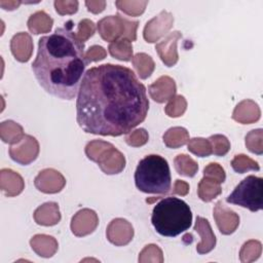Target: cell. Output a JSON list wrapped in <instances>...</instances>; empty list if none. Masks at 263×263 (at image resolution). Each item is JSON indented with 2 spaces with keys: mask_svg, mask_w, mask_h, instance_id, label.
Returning <instances> with one entry per match:
<instances>
[{
  "mask_svg": "<svg viewBox=\"0 0 263 263\" xmlns=\"http://www.w3.org/2000/svg\"><path fill=\"white\" fill-rule=\"evenodd\" d=\"M148 91L153 101L161 104L175 97L177 86L173 78L164 75L150 84L148 86Z\"/></svg>",
  "mask_w": 263,
  "mask_h": 263,
  "instance_id": "9a60e30c",
  "label": "cell"
},
{
  "mask_svg": "<svg viewBox=\"0 0 263 263\" xmlns=\"http://www.w3.org/2000/svg\"><path fill=\"white\" fill-rule=\"evenodd\" d=\"M149 110L145 85L121 65L88 69L76 101V120L88 134L118 137L142 123Z\"/></svg>",
  "mask_w": 263,
  "mask_h": 263,
  "instance_id": "6da1fadb",
  "label": "cell"
},
{
  "mask_svg": "<svg viewBox=\"0 0 263 263\" xmlns=\"http://www.w3.org/2000/svg\"><path fill=\"white\" fill-rule=\"evenodd\" d=\"M106 55H107V52L103 46L92 45L85 52V60H86V63L89 64L92 62L102 61L106 58Z\"/></svg>",
  "mask_w": 263,
  "mask_h": 263,
  "instance_id": "b9f144b4",
  "label": "cell"
},
{
  "mask_svg": "<svg viewBox=\"0 0 263 263\" xmlns=\"http://www.w3.org/2000/svg\"><path fill=\"white\" fill-rule=\"evenodd\" d=\"M148 4V1H126V0H118L115 2L116 7L118 10L124 12L127 15L130 16H138L141 15Z\"/></svg>",
  "mask_w": 263,
  "mask_h": 263,
  "instance_id": "f546056e",
  "label": "cell"
},
{
  "mask_svg": "<svg viewBox=\"0 0 263 263\" xmlns=\"http://www.w3.org/2000/svg\"><path fill=\"white\" fill-rule=\"evenodd\" d=\"M108 240L115 246H125L134 237V228L132 224L122 218L113 219L106 230Z\"/></svg>",
  "mask_w": 263,
  "mask_h": 263,
  "instance_id": "7c38bea8",
  "label": "cell"
},
{
  "mask_svg": "<svg viewBox=\"0 0 263 263\" xmlns=\"http://www.w3.org/2000/svg\"><path fill=\"white\" fill-rule=\"evenodd\" d=\"M208 140L212 146V153L216 156H224L230 150V142L223 135H213Z\"/></svg>",
  "mask_w": 263,
  "mask_h": 263,
  "instance_id": "d590c367",
  "label": "cell"
},
{
  "mask_svg": "<svg viewBox=\"0 0 263 263\" xmlns=\"http://www.w3.org/2000/svg\"><path fill=\"white\" fill-rule=\"evenodd\" d=\"M262 189V178L253 175L248 176L227 196L226 201L246 208L251 212H258L263 208Z\"/></svg>",
  "mask_w": 263,
  "mask_h": 263,
  "instance_id": "5b68a950",
  "label": "cell"
},
{
  "mask_svg": "<svg viewBox=\"0 0 263 263\" xmlns=\"http://www.w3.org/2000/svg\"><path fill=\"white\" fill-rule=\"evenodd\" d=\"M222 192L221 184L214 179L204 177L199 181L197 187V194L198 197L204 201L210 202L217 196H219Z\"/></svg>",
  "mask_w": 263,
  "mask_h": 263,
  "instance_id": "cb8c5ba5",
  "label": "cell"
},
{
  "mask_svg": "<svg viewBox=\"0 0 263 263\" xmlns=\"http://www.w3.org/2000/svg\"><path fill=\"white\" fill-rule=\"evenodd\" d=\"M132 63L137 71L138 76L141 79L148 78L153 73L155 68V63L153 59L145 52L136 53L132 59Z\"/></svg>",
  "mask_w": 263,
  "mask_h": 263,
  "instance_id": "484cf974",
  "label": "cell"
},
{
  "mask_svg": "<svg viewBox=\"0 0 263 263\" xmlns=\"http://www.w3.org/2000/svg\"><path fill=\"white\" fill-rule=\"evenodd\" d=\"M180 38H182V33L179 31H174L155 45V49L160 60L167 67H173L178 62L179 55L177 50V42Z\"/></svg>",
  "mask_w": 263,
  "mask_h": 263,
  "instance_id": "4fadbf2b",
  "label": "cell"
},
{
  "mask_svg": "<svg viewBox=\"0 0 263 263\" xmlns=\"http://www.w3.org/2000/svg\"><path fill=\"white\" fill-rule=\"evenodd\" d=\"M246 146L252 153L261 155L263 153V129H252L246 136Z\"/></svg>",
  "mask_w": 263,
  "mask_h": 263,
  "instance_id": "d6a6232c",
  "label": "cell"
},
{
  "mask_svg": "<svg viewBox=\"0 0 263 263\" xmlns=\"http://www.w3.org/2000/svg\"><path fill=\"white\" fill-rule=\"evenodd\" d=\"M97 163L106 175L119 174L125 167L124 155L111 145L98 159Z\"/></svg>",
  "mask_w": 263,
  "mask_h": 263,
  "instance_id": "5bb4252c",
  "label": "cell"
},
{
  "mask_svg": "<svg viewBox=\"0 0 263 263\" xmlns=\"http://www.w3.org/2000/svg\"><path fill=\"white\" fill-rule=\"evenodd\" d=\"M162 139L166 147L172 149H177L188 143L189 133L185 127L174 126L168 128L163 134Z\"/></svg>",
  "mask_w": 263,
  "mask_h": 263,
  "instance_id": "603a6c76",
  "label": "cell"
},
{
  "mask_svg": "<svg viewBox=\"0 0 263 263\" xmlns=\"http://www.w3.org/2000/svg\"><path fill=\"white\" fill-rule=\"evenodd\" d=\"M173 24V14L166 10H162L159 14L148 21L145 25L143 32L144 39L149 43H154L158 41L172 29Z\"/></svg>",
  "mask_w": 263,
  "mask_h": 263,
  "instance_id": "ba28073f",
  "label": "cell"
},
{
  "mask_svg": "<svg viewBox=\"0 0 263 263\" xmlns=\"http://www.w3.org/2000/svg\"><path fill=\"white\" fill-rule=\"evenodd\" d=\"M189 192V184L183 180H176L175 184H174V188L172 193L173 194H177V195H181V196H185L187 195Z\"/></svg>",
  "mask_w": 263,
  "mask_h": 263,
  "instance_id": "7bdbcfd3",
  "label": "cell"
},
{
  "mask_svg": "<svg viewBox=\"0 0 263 263\" xmlns=\"http://www.w3.org/2000/svg\"><path fill=\"white\" fill-rule=\"evenodd\" d=\"M261 117V110L257 103L252 100L239 102L233 110L232 119L241 124H251L258 121Z\"/></svg>",
  "mask_w": 263,
  "mask_h": 263,
  "instance_id": "e0dca14e",
  "label": "cell"
},
{
  "mask_svg": "<svg viewBox=\"0 0 263 263\" xmlns=\"http://www.w3.org/2000/svg\"><path fill=\"white\" fill-rule=\"evenodd\" d=\"M23 2L22 1H0V6L5 10H14L16 9Z\"/></svg>",
  "mask_w": 263,
  "mask_h": 263,
  "instance_id": "f6af8a7d",
  "label": "cell"
},
{
  "mask_svg": "<svg viewBox=\"0 0 263 263\" xmlns=\"http://www.w3.org/2000/svg\"><path fill=\"white\" fill-rule=\"evenodd\" d=\"M135 184L144 193H167L172 186L167 160L157 154L145 156L140 160L136 168Z\"/></svg>",
  "mask_w": 263,
  "mask_h": 263,
  "instance_id": "277c9868",
  "label": "cell"
},
{
  "mask_svg": "<svg viewBox=\"0 0 263 263\" xmlns=\"http://www.w3.org/2000/svg\"><path fill=\"white\" fill-rule=\"evenodd\" d=\"M27 25L31 33L38 35L48 33L52 28L53 20L45 11L39 10L30 15Z\"/></svg>",
  "mask_w": 263,
  "mask_h": 263,
  "instance_id": "7402d4cb",
  "label": "cell"
},
{
  "mask_svg": "<svg viewBox=\"0 0 263 263\" xmlns=\"http://www.w3.org/2000/svg\"><path fill=\"white\" fill-rule=\"evenodd\" d=\"M187 149L198 157H206L212 154V146L208 139L193 138L189 139Z\"/></svg>",
  "mask_w": 263,
  "mask_h": 263,
  "instance_id": "1f68e13d",
  "label": "cell"
},
{
  "mask_svg": "<svg viewBox=\"0 0 263 263\" xmlns=\"http://www.w3.org/2000/svg\"><path fill=\"white\" fill-rule=\"evenodd\" d=\"M38 154L39 143L30 135H25L20 142L11 145L9 148V155L11 159L23 165L33 162L37 158Z\"/></svg>",
  "mask_w": 263,
  "mask_h": 263,
  "instance_id": "52a82bcc",
  "label": "cell"
},
{
  "mask_svg": "<svg viewBox=\"0 0 263 263\" xmlns=\"http://www.w3.org/2000/svg\"><path fill=\"white\" fill-rule=\"evenodd\" d=\"M194 230L200 235V242L196 246V251L198 254L203 255L210 253L214 250L216 246V236L212 230L210 222L202 217H196L194 224Z\"/></svg>",
  "mask_w": 263,
  "mask_h": 263,
  "instance_id": "2e32d148",
  "label": "cell"
},
{
  "mask_svg": "<svg viewBox=\"0 0 263 263\" xmlns=\"http://www.w3.org/2000/svg\"><path fill=\"white\" fill-rule=\"evenodd\" d=\"M112 144L102 140H92L85 146V154L88 159L97 162L101 155L111 146Z\"/></svg>",
  "mask_w": 263,
  "mask_h": 263,
  "instance_id": "e575fe53",
  "label": "cell"
},
{
  "mask_svg": "<svg viewBox=\"0 0 263 263\" xmlns=\"http://www.w3.org/2000/svg\"><path fill=\"white\" fill-rule=\"evenodd\" d=\"M1 190L6 196H16L25 188V183L21 175L10 168H2L0 172Z\"/></svg>",
  "mask_w": 263,
  "mask_h": 263,
  "instance_id": "d6986e66",
  "label": "cell"
},
{
  "mask_svg": "<svg viewBox=\"0 0 263 263\" xmlns=\"http://www.w3.org/2000/svg\"><path fill=\"white\" fill-rule=\"evenodd\" d=\"M177 173L185 177H194L198 171L197 162L186 154H179L174 160Z\"/></svg>",
  "mask_w": 263,
  "mask_h": 263,
  "instance_id": "83f0119b",
  "label": "cell"
},
{
  "mask_svg": "<svg viewBox=\"0 0 263 263\" xmlns=\"http://www.w3.org/2000/svg\"><path fill=\"white\" fill-rule=\"evenodd\" d=\"M95 32H96L95 23L88 18H84L78 23L77 31L75 32V35L80 42L84 43L91 36H93Z\"/></svg>",
  "mask_w": 263,
  "mask_h": 263,
  "instance_id": "74e56055",
  "label": "cell"
},
{
  "mask_svg": "<svg viewBox=\"0 0 263 263\" xmlns=\"http://www.w3.org/2000/svg\"><path fill=\"white\" fill-rule=\"evenodd\" d=\"M85 5L87 7V10L92 13H100L102 12L106 7V1L99 0V1H85Z\"/></svg>",
  "mask_w": 263,
  "mask_h": 263,
  "instance_id": "ee69618b",
  "label": "cell"
},
{
  "mask_svg": "<svg viewBox=\"0 0 263 263\" xmlns=\"http://www.w3.org/2000/svg\"><path fill=\"white\" fill-rule=\"evenodd\" d=\"M10 49L16 61L26 63L30 60L33 52V41L26 32L15 34L10 41Z\"/></svg>",
  "mask_w": 263,
  "mask_h": 263,
  "instance_id": "ac0fdd59",
  "label": "cell"
},
{
  "mask_svg": "<svg viewBox=\"0 0 263 263\" xmlns=\"http://www.w3.org/2000/svg\"><path fill=\"white\" fill-rule=\"evenodd\" d=\"M109 53L119 61L129 62L133 59V45L126 38H120L109 44Z\"/></svg>",
  "mask_w": 263,
  "mask_h": 263,
  "instance_id": "4316f807",
  "label": "cell"
},
{
  "mask_svg": "<svg viewBox=\"0 0 263 263\" xmlns=\"http://www.w3.org/2000/svg\"><path fill=\"white\" fill-rule=\"evenodd\" d=\"M34 184L39 191L46 194H53L60 192L65 187L66 179L60 172L53 168H45L36 176Z\"/></svg>",
  "mask_w": 263,
  "mask_h": 263,
  "instance_id": "9c48e42d",
  "label": "cell"
},
{
  "mask_svg": "<svg viewBox=\"0 0 263 263\" xmlns=\"http://www.w3.org/2000/svg\"><path fill=\"white\" fill-rule=\"evenodd\" d=\"M139 262H163L162 251L156 245H147L139 255Z\"/></svg>",
  "mask_w": 263,
  "mask_h": 263,
  "instance_id": "8d00e7d4",
  "label": "cell"
},
{
  "mask_svg": "<svg viewBox=\"0 0 263 263\" xmlns=\"http://www.w3.org/2000/svg\"><path fill=\"white\" fill-rule=\"evenodd\" d=\"M99 224V218L95 211L82 209L78 211L71 220V231L76 236H85L92 233Z\"/></svg>",
  "mask_w": 263,
  "mask_h": 263,
  "instance_id": "30bf717a",
  "label": "cell"
},
{
  "mask_svg": "<svg viewBox=\"0 0 263 263\" xmlns=\"http://www.w3.org/2000/svg\"><path fill=\"white\" fill-rule=\"evenodd\" d=\"M78 1L76 0H55L53 2L55 11L61 14H73L78 10Z\"/></svg>",
  "mask_w": 263,
  "mask_h": 263,
  "instance_id": "60d3db41",
  "label": "cell"
},
{
  "mask_svg": "<svg viewBox=\"0 0 263 263\" xmlns=\"http://www.w3.org/2000/svg\"><path fill=\"white\" fill-rule=\"evenodd\" d=\"M71 22L38 41L32 64L33 73L41 87L53 97L73 100L79 90L87 66L84 43L71 31Z\"/></svg>",
  "mask_w": 263,
  "mask_h": 263,
  "instance_id": "7a4b0ae2",
  "label": "cell"
},
{
  "mask_svg": "<svg viewBox=\"0 0 263 263\" xmlns=\"http://www.w3.org/2000/svg\"><path fill=\"white\" fill-rule=\"evenodd\" d=\"M32 250L40 257L50 258L58 251L59 245L53 236L46 234H36L30 239Z\"/></svg>",
  "mask_w": 263,
  "mask_h": 263,
  "instance_id": "44dd1931",
  "label": "cell"
},
{
  "mask_svg": "<svg viewBox=\"0 0 263 263\" xmlns=\"http://www.w3.org/2000/svg\"><path fill=\"white\" fill-rule=\"evenodd\" d=\"M187 109V102L181 95L172 98L164 108V112L167 116L176 118L182 116Z\"/></svg>",
  "mask_w": 263,
  "mask_h": 263,
  "instance_id": "836d02e7",
  "label": "cell"
},
{
  "mask_svg": "<svg viewBox=\"0 0 263 263\" xmlns=\"http://www.w3.org/2000/svg\"><path fill=\"white\" fill-rule=\"evenodd\" d=\"M231 166L235 173L239 174H243L249 171L258 172L260 170L258 162L245 154L235 155L234 158L231 160Z\"/></svg>",
  "mask_w": 263,
  "mask_h": 263,
  "instance_id": "4dcf8cb0",
  "label": "cell"
},
{
  "mask_svg": "<svg viewBox=\"0 0 263 263\" xmlns=\"http://www.w3.org/2000/svg\"><path fill=\"white\" fill-rule=\"evenodd\" d=\"M214 219L218 226L219 231L224 235L232 234L239 225V216L227 208L221 200L215 204Z\"/></svg>",
  "mask_w": 263,
  "mask_h": 263,
  "instance_id": "8fae6325",
  "label": "cell"
},
{
  "mask_svg": "<svg viewBox=\"0 0 263 263\" xmlns=\"http://www.w3.org/2000/svg\"><path fill=\"white\" fill-rule=\"evenodd\" d=\"M33 217L38 225L53 226L61 221L59 204L53 201L45 202L35 210Z\"/></svg>",
  "mask_w": 263,
  "mask_h": 263,
  "instance_id": "ffe728a7",
  "label": "cell"
},
{
  "mask_svg": "<svg viewBox=\"0 0 263 263\" xmlns=\"http://www.w3.org/2000/svg\"><path fill=\"white\" fill-rule=\"evenodd\" d=\"M149 140L148 133L145 128H138L125 137V142L132 147H141L145 145Z\"/></svg>",
  "mask_w": 263,
  "mask_h": 263,
  "instance_id": "f35d334b",
  "label": "cell"
},
{
  "mask_svg": "<svg viewBox=\"0 0 263 263\" xmlns=\"http://www.w3.org/2000/svg\"><path fill=\"white\" fill-rule=\"evenodd\" d=\"M0 136L4 143L13 145L20 142L25 134L22 125L12 120H5L0 124Z\"/></svg>",
  "mask_w": 263,
  "mask_h": 263,
  "instance_id": "d4e9b609",
  "label": "cell"
},
{
  "mask_svg": "<svg viewBox=\"0 0 263 263\" xmlns=\"http://www.w3.org/2000/svg\"><path fill=\"white\" fill-rule=\"evenodd\" d=\"M262 253V245L259 240L251 239L245 242L239 252L240 261L243 263H251L256 261Z\"/></svg>",
  "mask_w": 263,
  "mask_h": 263,
  "instance_id": "f1b7e54d",
  "label": "cell"
},
{
  "mask_svg": "<svg viewBox=\"0 0 263 263\" xmlns=\"http://www.w3.org/2000/svg\"><path fill=\"white\" fill-rule=\"evenodd\" d=\"M151 222L160 235L175 237L189 229L192 223V213L184 200L168 196L155 204Z\"/></svg>",
  "mask_w": 263,
  "mask_h": 263,
  "instance_id": "3957f363",
  "label": "cell"
},
{
  "mask_svg": "<svg viewBox=\"0 0 263 263\" xmlns=\"http://www.w3.org/2000/svg\"><path fill=\"white\" fill-rule=\"evenodd\" d=\"M203 176L214 179L220 184L223 183L226 179L224 168L217 162H211L203 168Z\"/></svg>",
  "mask_w": 263,
  "mask_h": 263,
  "instance_id": "ab89813d",
  "label": "cell"
},
{
  "mask_svg": "<svg viewBox=\"0 0 263 263\" xmlns=\"http://www.w3.org/2000/svg\"><path fill=\"white\" fill-rule=\"evenodd\" d=\"M138 21L127 20L119 13L116 15H108L98 22V32L100 36L108 42L118 40V38H126L129 41L137 39Z\"/></svg>",
  "mask_w": 263,
  "mask_h": 263,
  "instance_id": "8992f818",
  "label": "cell"
}]
</instances>
